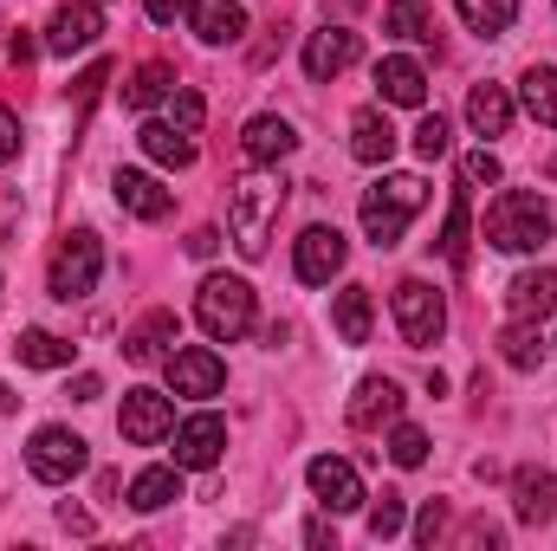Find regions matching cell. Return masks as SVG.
Returning a JSON list of instances; mask_svg holds the SVG:
<instances>
[{
	"label": "cell",
	"mask_w": 557,
	"mask_h": 551,
	"mask_svg": "<svg viewBox=\"0 0 557 551\" xmlns=\"http://www.w3.org/2000/svg\"><path fill=\"white\" fill-rule=\"evenodd\" d=\"M331 318H337V338L344 344H370V292L363 285H344L337 305H331Z\"/></svg>",
	"instance_id": "f1b7e54d"
},
{
	"label": "cell",
	"mask_w": 557,
	"mask_h": 551,
	"mask_svg": "<svg viewBox=\"0 0 557 551\" xmlns=\"http://www.w3.org/2000/svg\"><path fill=\"white\" fill-rule=\"evenodd\" d=\"M111 188H117V208H131L137 221H162L169 215V188L156 175H143V169H117Z\"/></svg>",
	"instance_id": "ffe728a7"
},
{
	"label": "cell",
	"mask_w": 557,
	"mask_h": 551,
	"mask_svg": "<svg viewBox=\"0 0 557 551\" xmlns=\"http://www.w3.org/2000/svg\"><path fill=\"white\" fill-rule=\"evenodd\" d=\"M460 182H467V188H480V182L493 188V182H499V156H493V149H467V156H460Z\"/></svg>",
	"instance_id": "f35d334b"
},
{
	"label": "cell",
	"mask_w": 557,
	"mask_h": 551,
	"mask_svg": "<svg viewBox=\"0 0 557 551\" xmlns=\"http://www.w3.org/2000/svg\"><path fill=\"white\" fill-rule=\"evenodd\" d=\"M441 526H447V513H441V506H428V513H421V526H416V539H421V546H434V539H441Z\"/></svg>",
	"instance_id": "b9f144b4"
},
{
	"label": "cell",
	"mask_w": 557,
	"mask_h": 551,
	"mask_svg": "<svg viewBox=\"0 0 557 551\" xmlns=\"http://www.w3.org/2000/svg\"><path fill=\"white\" fill-rule=\"evenodd\" d=\"M403 532V493H383L376 506H370V539L383 546V539H396Z\"/></svg>",
	"instance_id": "d590c367"
},
{
	"label": "cell",
	"mask_w": 557,
	"mask_h": 551,
	"mask_svg": "<svg viewBox=\"0 0 557 551\" xmlns=\"http://www.w3.org/2000/svg\"><path fill=\"white\" fill-rule=\"evenodd\" d=\"M117 428H124L131 448H156L162 434H175V403L162 390H131L124 409H117Z\"/></svg>",
	"instance_id": "ba28073f"
},
{
	"label": "cell",
	"mask_w": 557,
	"mask_h": 551,
	"mask_svg": "<svg viewBox=\"0 0 557 551\" xmlns=\"http://www.w3.org/2000/svg\"><path fill=\"white\" fill-rule=\"evenodd\" d=\"M441 254L454 267H467V188H454V208H447V228H441Z\"/></svg>",
	"instance_id": "836d02e7"
},
{
	"label": "cell",
	"mask_w": 557,
	"mask_h": 551,
	"mask_svg": "<svg viewBox=\"0 0 557 551\" xmlns=\"http://www.w3.org/2000/svg\"><path fill=\"white\" fill-rule=\"evenodd\" d=\"M545 169H552V182H557V156H552V162H545Z\"/></svg>",
	"instance_id": "7dc6e473"
},
{
	"label": "cell",
	"mask_w": 557,
	"mask_h": 551,
	"mask_svg": "<svg viewBox=\"0 0 557 551\" xmlns=\"http://www.w3.org/2000/svg\"><path fill=\"white\" fill-rule=\"evenodd\" d=\"M195 318H201V331H208L214 344L247 338V331H253V285L234 279V273H208L201 292H195Z\"/></svg>",
	"instance_id": "277c9868"
},
{
	"label": "cell",
	"mask_w": 557,
	"mask_h": 551,
	"mask_svg": "<svg viewBox=\"0 0 557 551\" xmlns=\"http://www.w3.org/2000/svg\"><path fill=\"white\" fill-rule=\"evenodd\" d=\"M221 448H227V421H221V415L201 409L175 428V467H195V474H201V467L221 461Z\"/></svg>",
	"instance_id": "4fadbf2b"
},
{
	"label": "cell",
	"mask_w": 557,
	"mask_h": 551,
	"mask_svg": "<svg viewBox=\"0 0 557 551\" xmlns=\"http://www.w3.org/2000/svg\"><path fill=\"white\" fill-rule=\"evenodd\" d=\"M460 7V20L480 33V39H499V33H512V20H519V0H454Z\"/></svg>",
	"instance_id": "f546056e"
},
{
	"label": "cell",
	"mask_w": 557,
	"mask_h": 551,
	"mask_svg": "<svg viewBox=\"0 0 557 551\" xmlns=\"http://www.w3.org/2000/svg\"><path fill=\"white\" fill-rule=\"evenodd\" d=\"M389 461L396 467H421L428 461V434H421L416 421H389Z\"/></svg>",
	"instance_id": "e575fe53"
},
{
	"label": "cell",
	"mask_w": 557,
	"mask_h": 551,
	"mask_svg": "<svg viewBox=\"0 0 557 551\" xmlns=\"http://www.w3.org/2000/svg\"><path fill=\"white\" fill-rule=\"evenodd\" d=\"M305 546H337V532H331V526H324V519H311V526H305Z\"/></svg>",
	"instance_id": "f6af8a7d"
},
{
	"label": "cell",
	"mask_w": 557,
	"mask_h": 551,
	"mask_svg": "<svg viewBox=\"0 0 557 551\" xmlns=\"http://www.w3.org/2000/svg\"><path fill=\"white\" fill-rule=\"evenodd\" d=\"M137 143H143V156L162 162V169H188V162H195V137L175 131V124H143Z\"/></svg>",
	"instance_id": "d4e9b609"
},
{
	"label": "cell",
	"mask_w": 557,
	"mask_h": 551,
	"mask_svg": "<svg viewBox=\"0 0 557 551\" xmlns=\"http://www.w3.org/2000/svg\"><path fill=\"white\" fill-rule=\"evenodd\" d=\"M519 91H525V111H532L545 131H557V72H552V65H532Z\"/></svg>",
	"instance_id": "1f68e13d"
},
{
	"label": "cell",
	"mask_w": 557,
	"mask_h": 551,
	"mask_svg": "<svg viewBox=\"0 0 557 551\" xmlns=\"http://www.w3.org/2000/svg\"><path fill=\"white\" fill-rule=\"evenodd\" d=\"M350 156H357V162H389V156H396V124H389L383 105H363V111L350 118Z\"/></svg>",
	"instance_id": "2e32d148"
},
{
	"label": "cell",
	"mask_w": 557,
	"mask_h": 551,
	"mask_svg": "<svg viewBox=\"0 0 557 551\" xmlns=\"http://www.w3.org/2000/svg\"><path fill=\"white\" fill-rule=\"evenodd\" d=\"M7 409H13V396H7V383H0V415H7Z\"/></svg>",
	"instance_id": "bcb514c9"
},
{
	"label": "cell",
	"mask_w": 557,
	"mask_h": 551,
	"mask_svg": "<svg viewBox=\"0 0 557 551\" xmlns=\"http://www.w3.org/2000/svg\"><path fill=\"white\" fill-rule=\"evenodd\" d=\"M26 467H33V480L65 487V480H78V474H85V441H78L72 428H39V434H33V448H26Z\"/></svg>",
	"instance_id": "52a82bcc"
},
{
	"label": "cell",
	"mask_w": 557,
	"mask_h": 551,
	"mask_svg": "<svg viewBox=\"0 0 557 551\" xmlns=\"http://www.w3.org/2000/svg\"><path fill=\"white\" fill-rule=\"evenodd\" d=\"M499 357H506L512 370H539V364H545L539 318H512V325H506V338H499Z\"/></svg>",
	"instance_id": "4316f807"
},
{
	"label": "cell",
	"mask_w": 557,
	"mask_h": 551,
	"mask_svg": "<svg viewBox=\"0 0 557 551\" xmlns=\"http://www.w3.org/2000/svg\"><path fill=\"white\" fill-rule=\"evenodd\" d=\"M421 201H428L421 175H383L376 188H363V234L376 247H396L409 234V221L421 215Z\"/></svg>",
	"instance_id": "3957f363"
},
{
	"label": "cell",
	"mask_w": 557,
	"mask_h": 551,
	"mask_svg": "<svg viewBox=\"0 0 557 551\" xmlns=\"http://www.w3.org/2000/svg\"><path fill=\"white\" fill-rule=\"evenodd\" d=\"M357 52H363V39H357L350 26H318V33L305 39V72L324 85V78H337L344 65H357Z\"/></svg>",
	"instance_id": "5bb4252c"
},
{
	"label": "cell",
	"mask_w": 557,
	"mask_h": 551,
	"mask_svg": "<svg viewBox=\"0 0 557 551\" xmlns=\"http://www.w3.org/2000/svg\"><path fill=\"white\" fill-rule=\"evenodd\" d=\"M169 500H182V467H143L131 480V506L137 513H162Z\"/></svg>",
	"instance_id": "484cf974"
},
{
	"label": "cell",
	"mask_w": 557,
	"mask_h": 551,
	"mask_svg": "<svg viewBox=\"0 0 557 551\" xmlns=\"http://www.w3.org/2000/svg\"><path fill=\"white\" fill-rule=\"evenodd\" d=\"M552 201L545 195H532V188H506L493 208H486V241L499 247V254H539L545 241H552Z\"/></svg>",
	"instance_id": "6da1fadb"
},
{
	"label": "cell",
	"mask_w": 557,
	"mask_h": 551,
	"mask_svg": "<svg viewBox=\"0 0 557 551\" xmlns=\"http://www.w3.org/2000/svg\"><path fill=\"white\" fill-rule=\"evenodd\" d=\"M214 247H221L214 228H195V234H188V254H195V260H214Z\"/></svg>",
	"instance_id": "60d3db41"
},
{
	"label": "cell",
	"mask_w": 557,
	"mask_h": 551,
	"mask_svg": "<svg viewBox=\"0 0 557 551\" xmlns=\"http://www.w3.org/2000/svg\"><path fill=\"white\" fill-rule=\"evenodd\" d=\"M240 149H247V162H253V169H273V162H285V156L298 149V131H292L285 118H273V111H267V118H253V124H247Z\"/></svg>",
	"instance_id": "e0dca14e"
},
{
	"label": "cell",
	"mask_w": 557,
	"mask_h": 551,
	"mask_svg": "<svg viewBox=\"0 0 557 551\" xmlns=\"http://www.w3.org/2000/svg\"><path fill=\"white\" fill-rule=\"evenodd\" d=\"M169 91H175V72H169L162 59H149V65H137V78L124 85V105H131V111H149V105H162Z\"/></svg>",
	"instance_id": "4dcf8cb0"
},
{
	"label": "cell",
	"mask_w": 557,
	"mask_h": 551,
	"mask_svg": "<svg viewBox=\"0 0 557 551\" xmlns=\"http://www.w3.org/2000/svg\"><path fill=\"white\" fill-rule=\"evenodd\" d=\"M175 331H182V325H175V311H149L137 331L124 338V357H131V364H169Z\"/></svg>",
	"instance_id": "7402d4cb"
},
{
	"label": "cell",
	"mask_w": 557,
	"mask_h": 551,
	"mask_svg": "<svg viewBox=\"0 0 557 551\" xmlns=\"http://www.w3.org/2000/svg\"><path fill=\"white\" fill-rule=\"evenodd\" d=\"M98 33H104V13H98V0H72V7H59L52 20H46V52H85V46H98Z\"/></svg>",
	"instance_id": "7c38bea8"
},
{
	"label": "cell",
	"mask_w": 557,
	"mask_h": 551,
	"mask_svg": "<svg viewBox=\"0 0 557 551\" xmlns=\"http://www.w3.org/2000/svg\"><path fill=\"white\" fill-rule=\"evenodd\" d=\"M506 305H512V318H545V311H557V273L552 267L519 273L506 285Z\"/></svg>",
	"instance_id": "44dd1931"
},
{
	"label": "cell",
	"mask_w": 557,
	"mask_h": 551,
	"mask_svg": "<svg viewBox=\"0 0 557 551\" xmlns=\"http://www.w3.org/2000/svg\"><path fill=\"white\" fill-rule=\"evenodd\" d=\"M278 201H285V188H278L273 175H260V169L234 182V201H227V234H234V247H240L247 260H260V254H267L273 221H278Z\"/></svg>",
	"instance_id": "7a4b0ae2"
},
{
	"label": "cell",
	"mask_w": 557,
	"mask_h": 551,
	"mask_svg": "<svg viewBox=\"0 0 557 551\" xmlns=\"http://www.w3.org/2000/svg\"><path fill=\"white\" fill-rule=\"evenodd\" d=\"M344 260H350V247H344V234H337V228H305V234H298L292 267H298L305 285H331V279L344 273Z\"/></svg>",
	"instance_id": "8fae6325"
},
{
	"label": "cell",
	"mask_w": 557,
	"mask_h": 551,
	"mask_svg": "<svg viewBox=\"0 0 557 551\" xmlns=\"http://www.w3.org/2000/svg\"><path fill=\"white\" fill-rule=\"evenodd\" d=\"M188 20H195V39H208V46H234L247 33L240 0H188Z\"/></svg>",
	"instance_id": "d6986e66"
},
{
	"label": "cell",
	"mask_w": 557,
	"mask_h": 551,
	"mask_svg": "<svg viewBox=\"0 0 557 551\" xmlns=\"http://www.w3.org/2000/svg\"><path fill=\"white\" fill-rule=\"evenodd\" d=\"M201 118H208V105H201L195 91H169V124H175V131H188V137H195V131H201Z\"/></svg>",
	"instance_id": "74e56055"
},
{
	"label": "cell",
	"mask_w": 557,
	"mask_h": 551,
	"mask_svg": "<svg viewBox=\"0 0 557 551\" xmlns=\"http://www.w3.org/2000/svg\"><path fill=\"white\" fill-rule=\"evenodd\" d=\"M0 33H7V20H0ZM0 46H7V39H0Z\"/></svg>",
	"instance_id": "c3c4849f"
},
{
	"label": "cell",
	"mask_w": 557,
	"mask_h": 551,
	"mask_svg": "<svg viewBox=\"0 0 557 551\" xmlns=\"http://www.w3.org/2000/svg\"><path fill=\"white\" fill-rule=\"evenodd\" d=\"M396 331L428 351V344H441V331H447V305H441V292L428 285V279H403L396 285Z\"/></svg>",
	"instance_id": "8992f818"
},
{
	"label": "cell",
	"mask_w": 557,
	"mask_h": 551,
	"mask_svg": "<svg viewBox=\"0 0 557 551\" xmlns=\"http://www.w3.org/2000/svg\"><path fill=\"white\" fill-rule=\"evenodd\" d=\"M143 7H149L156 26H175V7H182V0H143Z\"/></svg>",
	"instance_id": "ee69618b"
},
{
	"label": "cell",
	"mask_w": 557,
	"mask_h": 551,
	"mask_svg": "<svg viewBox=\"0 0 557 551\" xmlns=\"http://www.w3.org/2000/svg\"><path fill=\"white\" fill-rule=\"evenodd\" d=\"M305 480H311V493H318L324 513H357V506H363V480H357V467H350L344 454H318V461L305 467Z\"/></svg>",
	"instance_id": "30bf717a"
},
{
	"label": "cell",
	"mask_w": 557,
	"mask_h": 551,
	"mask_svg": "<svg viewBox=\"0 0 557 551\" xmlns=\"http://www.w3.org/2000/svg\"><path fill=\"white\" fill-rule=\"evenodd\" d=\"M169 383H175V396H195V403H208V396H221V383H227V364H221L208 344H188V351H169Z\"/></svg>",
	"instance_id": "9c48e42d"
},
{
	"label": "cell",
	"mask_w": 557,
	"mask_h": 551,
	"mask_svg": "<svg viewBox=\"0 0 557 551\" xmlns=\"http://www.w3.org/2000/svg\"><path fill=\"white\" fill-rule=\"evenodd\" d=\"M447 143H454V137H447V118H421V124H416V156H421V162H441V156H447Z\"/></svg>",
	"instance_id": "8d00e7d4"
},
{
	"label": "cell",
	"mask_w": 557,
	"mask_h": 551,
	"mask_svg": "<svg viewBox=\"0 0 557 551\" xmlns=\"http://www.w3.org/2000/svg\"><path fill=\"white\" fill-rule=\"evenodd\" d=\"M376 85H383V105H409L416 111L421 98H428V72H421L416 59H403V52L376 65Z\"/></svg>",
	"instance_id": "603a6c76"
},
{
	"label": "cell",
	"mask_w": 557,
	"mask_h": 551,
	"mask_svg": "<svg viewBox=\"0 0 557 551\" xmlns=\"http://www.w3.org/2000/svg\"><path fill=\"white\" fill-rule=\"evenodd\" d=\"M467 124H473L480 137H506V124H512V91H506V85H473Z\"/></svg>",
	"instance_id": "cb8c5ba5"
},
{
	"label": "cell",
	"mask_w": 557,
	"mask_h": 551,
	"mask_svg": "<svg viewBox=\"0 0 557 551\" xmlns=\"http://www.w3.org/2000/svg\"><path fill=\"white\" fill-rule=\"evenodd\" d=\"M13 156H20V118H13V111H0V169H7Z\"/></svg>",
	"instance_id": "ab89813d"
},
{
	"label": "cell",
	"mask_w": 557,
	"mask_h": 551,
	"mask_svg": "<svg viewBox=\"0 0 557 551\" xmlns=\"http://www.w3.org/2000/svg\"><path fill=\"white\" fill-rule=\"evenodd\" d=\"M98 273H104V247H98V234H85V228H78V234H65V241H59L52 273H46V292L72 305V298H85V292L98 285Z\"/></svg>",
	"instance_id": "5b68a950"
},
{
	"label": "cell",
	"mask_w": 557,
	"mask_h": 551,
	"mask_svg": "<svg viewBox=\"0 0 557 551\" xmlns=\"http://www.w3.org/2000/svg\"><path fill=\"white\" fill-rule=\"evenodd\" d=\"M389 421H403V390L389 377H363L350 396V428H389Z\"/></svg>",
	"instance_id": "9a60e30c"
},
{
	"label": "cell",
	"mask_w": 557,
	"mask_h": 551,
	"mask_svg": "<svg viewBox=\"0 0 557 551\" xmlns=\"http://www.w3.org/2000/svg\"><path fill=\"white\" fill-rule=\"evenodd\" d=\"M512 513H519V526H545L557 513V480L545 467H519V480H512Z\"/></svg>",
	"instance_id": "ac0fdd59"
},
{
	"label": "cell",
	"mask_w": 557,
	"mask_h": 551,
	"mask_svg": "<svg viewBox=\"0 0 557 551\" xmlns=\"http://www.w3.org/2000/svg\"><path fill=\"white\" fill-rule=\"evenodd\" d=\"M13 357H20L26 370H65V364H72V344L52 338V331H20V338H13Z\"/></svg>",
	"instance_id": "83f0119b"
},
{
	"label": "cell",
	"mask_w": 557,
	"mask_h": 551,
	"mask_svg": "<svg viewBox=\"0 0 557 551\" xmlns=\"http://www.w3.org/2000/svg\"><path fill=\"white\" fill-rule=\"evenodd\" d=\"M383 33H396V39H428V0H389Z\"/></svg>",
	"instance_id": "d6a6232c"
},
{
	"label": "cell",
	"mask_w": 557,
	"mask_h": 551,
	"mask_svg": "<svg viewBox=\"0 0 557 551\" xmlns=\"http://www.w3.org/2000/svg\"><path fill=\"white\" fill-rule=\"evenodd\" d=\"M7 52H13V59L26 65V59H39V39H26V33H13V39H7Z\"/></svg>",
	"instance_id": "7bdbcfd3"
}]
</instances>
